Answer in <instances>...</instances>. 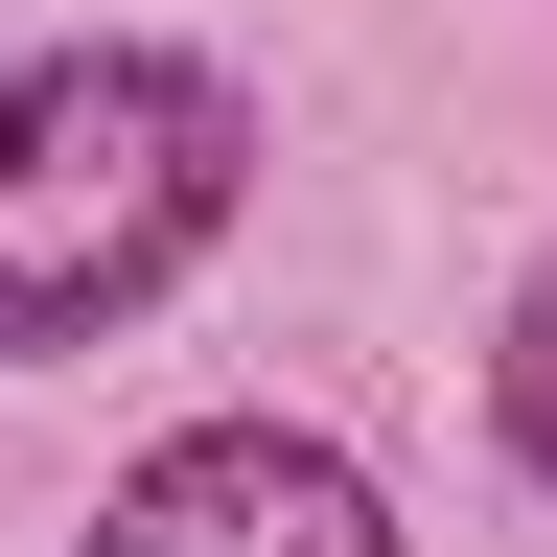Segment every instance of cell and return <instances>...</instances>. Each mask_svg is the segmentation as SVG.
Returning a JSON list of instances; mask_svg holds the SVG:
<instances>
[{
	"label": "cell",
	"mask_w": 557,
	"mask_h": 557,
	"mask_svg": "<svg viewBox=\"0 0 557 557\" xmlns=\"http://www.w3.org/2000/svg\"><path fill=\"white\" fill-rule=\"evenodd\" d=\"M487 418H511V465L557 487V256H534V302H511V348H487Z\"/></svg>",
	"instance_id": "cell-3"
},
{
	"label": "cell",
	"mask_w": 557,
	"mask_h": 557,
	"mask_svg": "<svg viewBox=\"0 0 557 557\" xmlns=\"http://www.w3.org/2000/svg\"><path fill=\"white\" fill-rule=\"evenodd\" d=\"M94 557H395V511H372V465H348V442L186 418V442L94 511Z\"/></svg>",
	"instance_id": "cell-2"
},
{
	"label": "cell",
	"mask_w": 557,
	"mask_h": 557,
	"mask_svg": "<svg viewBox=\"0 0 557 557\" xmlns=\"http://www.w3.org/2000/svg\"><path fill=\"white\" fill-rule=\"evenodd\" d=\"M233 163H256L233 70H186V47H24L0 70V372L139 325L233 233Z\"/></svg>",
	"instance_id": "cell-1"
}]
</instances>
